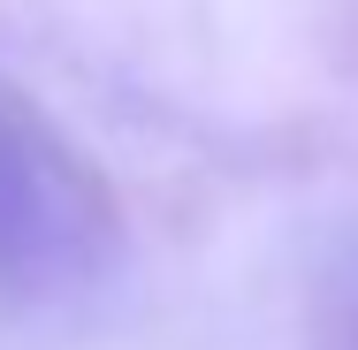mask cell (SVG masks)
Returning <instances> with one entry per match:
<instances>
[{"label":"cell","mask_w":358,"mask_h":350,"mask_svg":"<svg viewBox=\"0 0 358 350\" xmlns=\"http://www.w3.org/2000/svg\"><path fill=\"white\" fill-rule=\"evenodd\" d=\"M122 259L99 175L31 107L0 99V312H62Z\"/></svg>","instance_id":"6da1fadb"}]
</instances>
